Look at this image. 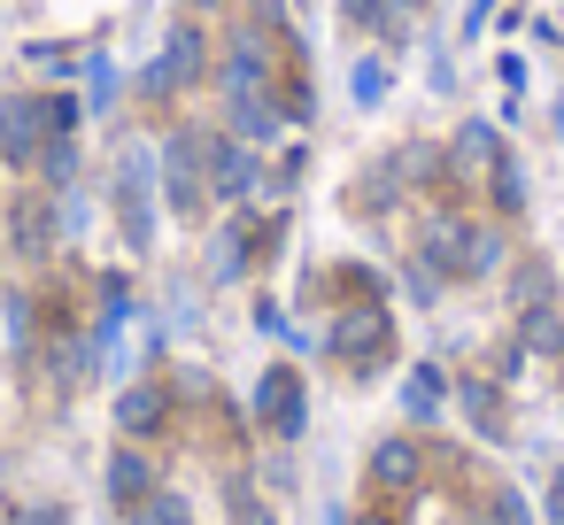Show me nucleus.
Listing matches in <instances>:
<instances>
[{
	"label": "nucleus",
	"instance_id": "obj_10",
	"mask_svg": "<svg viewBox=\"0 0 564 525\" xmlns=\"http://www.w3.org/2000/svg\"><path fill=\"white\" fill-rule=\"evenodd\" d=\"M148 486H155V471H148V456H132V448H124V456L109 463V494H117V502L132 510V502H140Z\"/></svg>",
	"mask_w": 564,
	"mask_h": 525
},
{
	"label": "nucleus",
	"instance_id": "obj_4",
	"mask_svg": "<svg viewBox=\"0 0 564 525\" xmlns=\"http://www.w3.org/2000/svg\"><path fill=\"white\" fill-rule=\"evenodd\" d=\"M117 201H124V232H132V248H148V240H155V209H148V155H124Z\"/></svg>",
	"mask_w": 564,
	"mask_h": 525
},
{
	"label": "nucleus",
	"instance_id": "obj_27",
	"mask_svg": "<svg viewBox=\"0 0 564 525\" xmlns=\"http://www.w3.org/2000/svg\"><path fill=\"white\" fill-rule=\"evenodd\" d=\"M17 525H63V510H24Z\"/></svg>",
	"mask_w": 564,
	"mask_h": 525
},
{
	"label": "nucleus",
	"instance_id": "obj_23",
	"mask_svg": "<svg viewBox=\"0 0 564 525\" xmlns=\"http://www.w3.org/2000/svg\"><path fill=\"white\" fill-rule=\"evenodd\" d=\"M78 171V147H47V178H70Z\"/></svg>",
	"mask_w": 564,
	"mask_h": 525
},
{
	"label": "nucleus",
	"instance_id": "obj_3",
	"mask_svg": "<svg viewBox=\"0 0 564 525\" xmlns=\"http://www.w3.org/2000/svg\"><path fill=\"white\" fill-rule=\"evenodd\" d=\"M163 186H171V209H194L202 201V140L178 132L171 155H163Z\"/></svg>",
	"mask_w": 564,
	"mask_h": 525
},
{
	"label": "nucleus",
	"instance_id": "obj_2",
	"mask_svg": "<svg viewBox=\"0 0 564 525\" xmlns=\"http://www.w3.org/2000/svg\"><path fill=\"white\" fill-rule=\"evenodd\" d=\"M202 70V32H171V47H163V63H148V94H178L186 78Z\"/></svg>",
	"mask_w": 564,
	"mask_h": 525
},
{
	"label": "nucleus",
	"instance_id": "obj_24",
	"mask_svg": "<svg viewBox=\"0 0 564 525\" xmlns=\"http://www.w3.org/2000/svg\"><path fill=\"white\" fill-rule=\"evenodd\" d=\"M348 17H356V24H371V17H387V0H348Z\"/></svg>",
	"mask_w": 564,
	"mask_h": 525
},
{
	"label": "nucleus",
	"instance_id": "obj_14",
	"mask_svg": "<svg viewBox=\"0 0 564 525\" xmlns=\"http://www.w3.org/2000/svg\"><path fill=\"white\" fill-rule=\"evenodd\" d=\"M47 240H55V217L32 201V209H17V248L24 255H47Z\"/></svg>",
	"mask_w": 564,
	"mask_h": 525
},
{
	"label": "nucleus",
	"instance_id": "obj_25",
	"mask_svg": "<svg viewBox=\"0 0 564 525\" xmlns=\"http://www.w3.org/2000/svg\"><path fill=\"white\" fill-rule=\"evenodd\" d=\"M495 510H502V525H525V502H518V494H502Z\"/></svg>",
	"mask_w": 564,
	"mask_h": 525
},
{
	"label": "nucleus",
	"instance_id": "obj_22",
	"mask_svg": "<svg viewBox=\"0 0 564 525\" xmlns=\"http://www.w3.org/2000/svg\"><path fill=\"white\" fill-rule=\"evenodd\" d=\"M217 278H240V232L217 240Z\"/></svg>",
	"mask_w": 564,
	"mask_h": 525
},
{
	"label": "nucleus",
	"instance_id": "obj_5",
	"mask_svg": "<svg viewBox=\"0 0 564 525\" xmlns=\"http://www.w3.org/2000/svg\"><path fill=\"white\" fill-rule=\"evenodd\" d=\"M256 409L294 440L302 433V386H294V371H271V379H256Z\"/></svg>",
	"mask_w": 564,
	"mask_h": 525
},
{
	"label": "nucleus",
	"instance_id": "obj_18",
	"mask_svg": "<svg viewBox=\"0 0 564 525\" xmlns=\"http://www.w3.org/2000/svg\"><path fill=\"white\" fill-rule=\"evenodd\" d=\"M356 101H387V63H356Z\"/></svg>",
	"mask_w": 564,
	"mask_h": 525
},
{
	"label": "nucleus",
	"instance_id": "obj_13",
	"mask_svg": "<svg viewBox=\"0 0 564 525\" xmlns=\"http://www.w3.org/2000/svg\"><path fill=\"white\" fill-rule=\"evenodd\" d=\"M402 409H410V417H433V409H441V371H433V363H417V371H410Z\"/></svg>",
	"mask_w": 564,
	"mask_h": 525
},
{
	"label": "nucleus",
	"instance_id": "obj_17",
	"mask_svg": "<svg viewBox=\"0 0 564 525\" xmlns=\"http://www.w3.org/2000/svg\"><path fill=\"white\" fill-rule=\"evenodd\" d=\"M495 201H502V209H525V178H518V163H510V155L495 163Z\"/></svg>",
	"mask_w": 564,
	"mask_h": 525
},
{
	"label": "nucleus",
	"instance_id": "obj_26",
	"mask_svg": "<svg viewBox=\"0 0 564 525\" xmlns=\"http://www.w3.org/2000/svg\"><path fill=\"white\" fill-rule=\"evenodd\" d=\"M240 525H271V510H263V502H248V494H240Z\"/></svg>",
	"mask_w": 564,
	"mask_h": 525
},
{
	"label": "nucleus",
	"instance_id": "obj_28",
	"mask_svg": "<svg viewBox=\"0 0 564 525\" xmlns=\"http://www.w3.org/2000/svg\"><path fill=\"white\" fill-rule=\"evenodd\" d=\"M371 525H379V517H371Z\"/></svg>",
	"mask_w": 564,
	"mask_h": 525
},
{
	"label": "nucleus",
	"instance_id": "obj_8",
	"mask_svg": "<svg viewBox=\"0 0 564 525\" xmlns=\"http://www.w3.org/2000/svg\"><path fill=\"white\" fill-rule=\"evenodd\" d=\"M209 186H217L225 201H240V194L256 186V163H248V147H209Z\"/></svg>",
	"mask_w": 564,
	"mask_h": 525
},
{
	"label": "nucleus",
	"instance_id": "obj_11",
	"mask_svg": "<svg viewBox=\"0 0 564 525\" xmlns=\"http://www.w3.org/2000/svg\"><path fill=\"white\" fill-rule=\"evenodd\" d=\"M256 86H263V55H256V47H232V63H225V94H232V101H256Z\"/></svg>",
	"mask_w": 564,
	"mask_h": 525
},
{
	"label": "nucleus",
	"instance_id": "obj_6",
	"mask_svg": "<svg viewBox=\"0 0 564 525\" xmlns=\"http://www.w3.org/2000/svg\"><path fill=\"white\" fill-rule=\"evenodd\" d=\"M417 471H425L417 440H379V448H371V479H379V486L402 494V486H417Z\"/></svg>",
	"mask_w": 564,
	"mask_h": 525
},
{
	"label": "nucleus",
	"instance_id": "obj_9",
	"mask_svg": "<svg viewBox=\"0 0 564 525\" xmlns=\"http://www.w3.org/2000/svg\"><path fill=\"white\" fill-rule=\"evenodd\" d=\"M495 263H502V240H495L487 225H464V240H456V271L479 278V271H495Z\"/></svg>",
	"mask_w": 564,
	"mask_h": 525
},
{
	"label": "nucleus",
	"instance_id": "obj_19",
	"mask_svg": "<svg viewBox=\"0 0 564 525\" xmlns=\"http://www.w3.org/2000/svg\"><path fill=\"white\" fill-rule=\"evenodd\" d=\"M132 525H186V502H178V494H155V502H148Z\"/></svg>",
	"mask_w": 564,
	"mask_h": 525
},
{
	"label": "nucleus",
	"instance_id": "obj_16",
	"mask_svg": "<svg viewBox=\"0 0 564 525\" xmlns=\"http://www.w3.org/2000/svg\"><path fill=\"white\" fill-rule=\"evenodd\" d=\"M232 124H240L248 140H271V132H279V117H271L263 101H232Z\"/></svg>",
	"mask_w": 564,
	"mask_h": 525
},
{
	"label": "nucleus",
	"instance_id": "obj_1",
	"mask_svg": "<svg viewBox=\"0 0 564 525\" xmlns=\"http://www.w3.org/2000/svg\"><path fill=\"white\" fill-rule=\"evenodd\" d=\"M47 101L40 94H17L9 109H0V147H9V163H40V140H47Z\"/></svg>",
	"mask_w": 564,
	"mask_h": 525
},
{
	"label": "nucleus",
	"instance_id": "obj_20",
	"mask_svg": "<svg viewBox=\"0 0 564 525\" xmlns=\"http://www.w3.org/2000/svg\"><path fill=\"white\" fill-rule=\"evenodd\" d=\"M86 78H94V109H109V101H117V70H109V63H94Z\"/></svg>",
	"mask_w": 564,
	"mask_h": 525
},
{
	"label": "nucleus",
	"instance_id": "obj_12",
	"mask_svg": "<svg viewBox=\"0 0 564 525\" xmlns=\"http://www.w3.org/2000/svg\"><path fill=\"white\" fill-rule=\"evenodd\" d=\"M456 163L464 171H495V124H464L456 132Z\"/></svg>",
	"mask_w": 564,
	"mask_h": 525
},
{
	"label": "nucleus",
	"instance_id": "obj_15",
	"mask_svg": "<svg viewBox=\"0 0 564 525\" xmlns=\"http://www.w3.org/2000/svg\"><path fill=\"white\" fill-rule=\"evenodd\" d=\"M364 340H379V348H387V317H340V332H333V348L348 356V348H364Z\"/></svg>",
	"mask_w": 564,
	"mask_h": 525
},
{
	"label": "nucleus",
	"instance_id": "obj_7",
	"mask_svg": "<svg viewBox=\"0 0 564 525\" xmlns=\"http://www.w3.org/2000/svg\"><path fill=\"white\" fill-rule=\"evenodd\" d=\"M163 417H171V394H163V386H132V394L117 402V425H124V433H140V440H148V433H163Z\"/></svg>",
	"mask_w": 564,
	"mask_h": 525
},
{
	"label": "nucleus",
	"instance_id": "obj_21",
	"mask_svg": "<svg viewBox=\"0 0 564 525\" xmlns=\"http://www.w3.org/2000/svg\"><path fill=\"white\" fill-rule=\"evenodd\" d=\"M47 124H55V132H78V101L55 94V101H47Z\"/></svg>",
	"mask_w": 564,
	"mask_h": 525
}]
</instances>
